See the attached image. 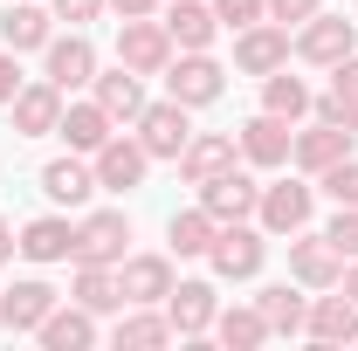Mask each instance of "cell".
Here are the masks:
<instances>
[{"mask_svg": "<svg viewBox=\"0 0 358 351\" xmlns=\"http://www.w3.org/2000/svg\"><path fill=\"white\" fill-rule=\"evenodd\" d=\"M103 7H117L124 21H138V14H159V0H103Z\"/></svg>", "mask_w": 358, "mask_h": 351, "instance_id": "60d3db41", "label": "cell"}, {"mask_svg": "<svg viewBox=\"0 0 358 351\" xmlns=\"http://www.w3.org/2000/svg\"><path fill=\"white\" fill-rule=\"evenodd\" d=\"M117 62L138 69V76H159L166 62H173V35H166V21H152V14H138L117 28Z\"/></svg>", "mask_w": 358, "mask_h": 351, "instance_id": "3957f363", "label": "cell"}, {"mask_svg": "<svg viewBox=\"0 0 358 351\" xmlns=\"http://www.w3.org/2000/svg\"><path fill=\"white\" fill-rule=\"evenodd\" d=\"M96 14H103V0H55V21H69V28H83Z\"/></svg>", "mask_w": 358, "mask_h": 351, "instance_id": "f35d334b", "label": "cell"}, {"mask_svg": "<svg viewBox=\"0 0 358 351\" xmlns=\"http://www.w3.org/2000/svg\"><path fill=\"white\" fill-rule=\"evenodd\" d=\"M55 303H62V296H55L48 282H35V275H28V282L0 289V324H7V331H35V324H42Z\"/></svg>", "mask_w": 358, "mask_h": 351, "instance_id": "44dd1931", "label": "cell"}, {"mask_svg": "<svg viewBox=\"0 0 358 351\" xmlns=\"http://www.w3.org/2000/svg\"><path fill=\"white\" fill-rule=\"evenodd\" d=\"M42 193L55 207H83L90 193H96V166H83V159H48L42 166Z\"/></svg>", "mask_w": 358, "mask_h": 351, "instance_id": "d4e9b609", "label": "cell"}, {"mask_svg": "<svg viewBox=\"0 0 358 351\" xmlns=\"http://www.w3.org/2000/svg\"><path fill=\"white\" fill-rule=\"evenodd\" d=\"M166 35H173L179 48H214L221 21H214L207 0H173V7H166Z\"/></svg>", "mask_w": 358, "mask_h": 351, "instance_id": "484cf974", "label": "cell"}, {"mask_svg": "<svg viewBox=\"0 0 358 351\" xmlns=\"http://www.w3.org/2000/svg\"><path fill=\"white\" fill-rule=\"evenodd\" d=\"M296 55L317 62V69H331V62L358 55V14L345 21V14H324V7H317L310 21H303V35H296Z\"/></svg>", "mask_w": 358, "mask_h": 351, "instance_id": "7a4b0ae2", "label": "cell"}, {"mask_svg": "<svg viewBox=\"0 0 358 351\" xmlns=\"http://www.w3.org/2000/svg\"><path fill=\"white\" fill-rule=\"evenodd\" d=\"M234 145H241V159H248V166H289V145H296V131H289V117H275V110H262V117H248V124H241V138H234Z\"/></svg>", "mask_w": 358, "mask_h": 351, "instance_id": "7c38bea8", "label": "cell"}, {"mask_svg": "<svg viewBox=\"0 0 358 351\" xmlns=\"http://www.w3.org/2000/svg\"><path fill=\"white\" fill-rule=\"evenodd\" d=\"M352 145H358V131H345V124H310V131H296L289 159L303 173H331L338 159H352Z\"/></svg>", "mask_w": 358, "mask_h": 351, "instance_id": "2e32d148", "label": "cell"}, {"mask_svg": "<svg viewBox=\"0 0 358 351\" xmlns=\"http://www.w3.org/2000/svg\"><path fill=\"white\" fill-rule=\"evenodd\" d=\"M207 7H214L221 28H255V21H268V0H207Z\"/></svg>", "mask_w": 358, "mask_h": 351, "instance_id": "d590c367", "label": "cell"}, {"mask_svg": "<svg viewBox=\"0 0 358 351\" xmlns=\"http://www.w3.org/2000/svg\"><path fill=\"white\" fill-rule=\"evenodd\" d=\"M262 255H268L262 227H248V220H221V227H214V248H207L214 275H227V282H248V275L262 268Z\"/></svg>", "mask_w": 358, "mask_h": 351, "instance_id": "6da1fadb", "label": "cell"}, {"mask_svg": "<svg viewBox=\"0 0 358 351\" xmlns=\"http://www.w3.org/2000/svg\"><path fill=\"white\" fill-rule=\"evenodd\" d=\"M90 166H96V186H103V193H131V186H145L152 152H145L138 138H103V145L90 152Z\"/></svg>", "mask_w": 358, "mask_h": 351, "instance_id": "52a82bcc", "label": "cell"}, {"mask_svg": "<svg viewBox=\"0 0 358 351\" xmlns=\"http://www.w3.org/2000/svg\"><path fill=\"white\" fill-rule=\"evenodd\" d=\"M310 200H317V186H303V179H275V186H262V200H255L262 234H296V227H310Z\"/></svg>", "mask_w": 358, "mask_h": 351, "instance_id": "5b68a950", "label": "cell"}, {"mask_svg": "<svg viewBox=\"0 0 358 351\" xmlns=\"http://www.w3.org/2000/svg\"><path fill=\"white\" fill-rule=\"evenodd\" d=\"M48 35H55V21H48L35 0H14V7L0 14V42L14 48V55H21V48H48Z\"/></svg>", "mask_w": 358, "mask_h": 351, "instance_id": "4316f807", "label": "cell"}, {"mask_svg": "<svg viewBox=\"0 0 358 351\" xmlns=\"http://www.w3.org/2000/svg\"><path fill=\"white\" fill-rule=\"evenodd\" d=\"M303 331H310L317 345H358V303L352 296H317L310 317H303Z\"/></svg>", "mask_w": 358, "mask_h": 351, "instance_id": "7402d4cb", "label": "cell"}, {"mask_svg": "<svg viewBox=\"0 0 358 351\" xmlns=\"http://www.w3.org/2000/svg\"><path fill=\"white\" fill-rule=\"evenodd\" d=\"M289 28L282 21H255V28H241V42H234V69L241 76H275L282 62H289Z\"/></svg>", "mask_w": 358, "mask_h": 351, "instance_id": "ba28073f", "label": "cell"}, {"mask_svg": "<svg viewBox=\"0 0 358 351\" xmlns=\"http://www.w3.org/2000/svg\"><path fill=\"white\" fill-rule=\"evenodd\" d=\"M117 351H159L166 338H173V317H152V303H138L131 317H117Z\"/></svg>", "mask_w": 358, "mask_h": 351, "instance_id": "4dcf8cb0", "label": "cell"}, {"mask_svg": "<svg viewBox=\"0 0 358 351\" xmlns=\"http://www.w3.org/2000/svg\"><path fill=\"white\" fill-rule=\"evenodd\" d=\"M69 296H76L83 310H96V317H103V310H124V289H117V275H110L103 262H76V282H69Z\"/></svg>", "mask_w": 358, "mask_h": 351, "instance_id": "f546056e", "label": "cell"}, {"mask_svg": "<svg viewBox=\"0 0 358 351\" xmlns=\"http://www.w3.org/2000/svg\"><path fill=\"white\" fill-rule=\"evenodd\" d=\"M21 83H28V76H21L14 48H0V103H14V96H21Z\"/></svg>", "mask_w": 358, "mask_h": 351, "instance_id": "ab89813d", "label": "cell"}, {"mask_svg": "<svg viewBox=\"0 0 358 351\" xmlns=\"http://www.w3.org/2000/svg\"><path fill=\"white\" fill-rule=\"evenodd\" d=\"M317 186H324L338 207H358V159H338L331 173H317Z\"/></svg>", "mask_w": 358, "mask_h": 351, "instance_id": "e575fe53", "label": "cell"}, {"mask_svg": "<svg viewBox=\"0 0 358 351\" xmlns=\"http://www.w3.org/2000/svg\"><path fill=\"white\" fill-rule=\"evenodd\" d=\"M262 110H275V117H303L310 110V89H303V76H289V69H275V76H262Z\"/></svg>", "mask_w": 358, "mask_h": 351, "instance_id": "d6a6232c", "label": "cell"}, {"mask_svg": "<svg viewBox=\"0 0 358 351\" xmlns=\"http://www.w3.org/2000/svg\"><path fill=\"white\" fill-rule=\"evenodd\" d=\"M317 117H324V124H345V131H358V55L331 62V89H324Z\"/></svg>", "mask_w": 358, "mask_h": 351, "instance_id": "cb8c5ba5", "label": "cell"}, {"mask_svg": "<svg viewBox=\"0 0 358 351\" xmlns=\"http://www.w3.org/2000/svg\"><path fill=\"white\" fill-rule=\"evenodd\" d=\"M214 227H221V220L207 214V207H186V214L166 220V241H173V255H207V248H214Z\"/></svg>", "mask_w": 358, "mask_h": 351, "instance_id": "1f68e13d", "label": "cell"}, {"mask_svg": "<svg viewBox=\"0 0 358 351\" xmlns=\"http://www.w3.org/2000/svg\"><path fill=\"white\" fill-rule=\"evenodd\" d=\"M166 96H179L186 110L214 103V96H221V62H214L207 48H186L179 62H166Z\"/></svg>", "mask_w": 358, "mask_h": 351, "instance_id": "8992f818", "label": "cell"}, {"mask_svg": "<svg viewBox=\"0 0 358 351\" xmlns=\"http://www.w3.org/2000/svg\"><path fill=\"white\" fill-rule=\"evenodd\" d=\"M14 241H21V255H28V262H69V255H76V227H69L62 214L28 220Z\"/></svg>", "mask_w": 358, "mask_h": 351, "instance_id": "ffe728a7", "label": "cell"}, {"mask_svg": "<svg viewBox=\"0 0 358 351\" xmlns=\"http://www.w3.org/2000/svg\"><path fill=\"white\" fill-rule=\"evenodd\" d=\"M324 241H331L345 262H358V207H338V220L324 227Z\"/></svg>", "mask_w": 358, "mask_h": 351, "instance_id": "8d00e7d4", "label": "cell"}, {"mask_svg": "<svg viewBox=\"0 0 358 351\" xmlns=\"http://www.w3.org/2000/svg\"><path fill=\"white\" fill-rule=\"evenodd\" d=\"M110 124H117V117H110V110L90 96V103H62V124H55V131L69 138V152H96L103 138H117Z\"/></svg>", "mask_w": 358, "mask_h": 351, "instance_id": "603a6c76", "label": "cell"}, {"mask_svg": "<svg viewBox=\"0 0 358 351\" xmlns=\"http://www.w3.org/2000/svg\"><path fill=\"white\" fill-rule=\"evenodd\" d=\"M262 324H268V338H296L303 331V317H310V296H296L289 282H275V289H262Z\"/></svg>", "mask_w": 358, "mask_h": 351, "instance_id": "83f0119b", "label": "cell"}, {"mask_svg": "<svg viewBox=\"0 0 358 351\" xmlns=\"http://www.w3.org/2000/svg\"><path fill=\"white\" fill-rule=\"evenodd\" d=\"M96 103L117 117V124H138V110H145V89H138V69H110V76H96Z\"/></svg>", "mask_w": 358, "mask_h": 351, "instance_id": "f1b7e54d", "label": "cell"}, {"mask_svg": "<svg viewBox=\"0 0 358 351\" xmlns=\"http://www.w3.org/2000/svg\"><path fill=\"white\" fill-rule=\"evenodd\" d=\"M317 7H324V0H268V21H282V28H289V21H310Z\"/></svg>", "mask_w": 358, "mask_h": 351, "instance_id": "74e56055", "label": "cell"}, {"mask_svg": "<svg viewBox=\"0 0 358 351\" xmlns=\"http://www.w3.org/2000/svg\"><path fill=\"white\" fill-rule=\"evenodd\" d=\"M14 248H21V241H14V227H7V220H0V262H7V255H14Z\"/></svg>", "mask_w": 358, "mask_h": 351, "instance_id": "7bdbcfd3", "label": "cell"}, {"mask_svg": "<svg viewBox=\"0 0 358 351\" xmlns=\"http://www.w3.org/2000/svg\"><path fill=\"white\" fill-rule=\"evenodd\" d=\"M35 338H42L48 351H83V345H96V310H83V303H55L42 317V324H35Z\"/></svg>", "mask_w": 358, "mask_h": 351, "instance_id": "d6986e66", "label": "cell"}, {"mask_svg": "<svg viewBox=\"0 0 358 351\" xmlns=\"http://www.w3.org/2000/svg\"><path fill=\"white\" fill-rule=\"evenodd\" d=\"M289 275H296L303 289H338L345 255H338L324 234H303V227H296V241H289Z\"/></svg>", "mask_w": 358, "mask_h": 351, "instance_id": "8fae6325", "label": "cell"}, {"mask_svg": "<svg viewBox=\"0 0 358 351\" xmlns=\"http://www.w3.org/2000/svg\"><path fill=\"white\" fill-rule=\"evenodd\" d=\"M7 110H14V138H48L62 124V89L48 83V76L42 83H21V96H14Z\"/></svg>", "mask_w": 358, "mask_h": 351, "instance_id": "4fadbf2b", "label": "cell"}, {"mask_svg": "<svg viewBox=\"0 0 358 351\" xmlns=\"http://www.w3.org/2000/svg\"><path fill=\"white\" fill-rule=\"evenodd\" d=\"M124 248H131V220L117 214V207H103V214H90L76 227V262H124Z\"/></svg>", "mask_w": 358, "mask_h": 351, "instance_id": "30bf717a", "label": "cell"}, {"mask_svg": "<svg viewBox=\"0 0 358 351\" xmlns=\"http://www.w3.org/2000/svg\"><path fill=\"white\" fill-rule=\"evenodd\" d=\"M214 338L227 351H255L268 338V324H262V310H214Z\"/></svg>", "mask_w": 358, "mask_h": 351, "instance_id": "836d02e7", "label": "cell"}, {"mask_svg": "<svg viewBox=\"0 0 358 351\" xmlns=\"http://www.w3.org/2000/svg\"><path fill=\"white\" fill-rule=\"evenodd\" d=\"M186 138H193V117H186V103H179V96L145 103V110H138V145H145L152 159H179V152H186Z\"/></svg>", "mask_w": 358, "mask_h": 351, "instance_id": "277c9868", "label": "cell"}, {"mask_svg": "<svg viewBox=\"0 0 358 351\" xmlns=\"http://www.w3.org/2000/svg\"><path fill=\"white\" fill-rule=\"evenodd\" d=\"M255 200H262V186L241 173V166H227L221 179L200 186V207H207L214 220H248V214H255Z\"/></svg>", "mask_w": 358, "mask_h": 351, "instance_id": "5bb4252c", "label": "cell"}, {"mask_svg": "<svg viewBox=\"0 0 358 351\" xmlns=\"http://www.w3.org/2000/svg\"><path fill=\"white\" fill-rule=\"evenodd\" d=\"M338 289H345V296H352V303H358V262L345 268V275H338Z\"/></svg>", "mask_w": 358, "mask_h": 351, "instance_id": "b9f144b4", "label": "cell"}, {"mask_svg": "<svg viewBox=\"0 0 358 351\" xmlns=\"http://www.w3.org/2000/svg\"><path fill=\"white\" fill-rule=\"evenodd\" d=\"M214 282H173L166 289V317H173L179 338H200V331H214Z\"/></svg>", "mask_w": 358, "mask_h": 351, "instance_id": "e0dca14e", "label": "cell"}, {"mask_svg": "<svg viewBox=\"0 0 358 351\" xmlns=\"http://www.w3.org/2000/svg\"><path fill=\"white\" fill-rule=\"evenodd\" d=\"M234 138L227 131H193L186 138V152H179V173H186V186H207V179H221L227 166H234Z\"/></svg>", "mask_w": 358, "mask_h": 351, "instance_id": "9a60e30c", "label": "cell"}, {"mask_svg": "<svg viewBox=\"0 0 358 351\" xmlns=\"http://www.w3.org/2000/svg\"><path fill=\"white\" fill-rule=\"evenodd\" d=\"M48 83L62 89V96H69V89H83V83H96V48H90V35L83 28H69V35H48Z\"/></svg>", "mask_w": 358, "mask_h": 351, "instance_id": "9c48e42d", "label": "cell"}, {"mask_svg": "<svg viewBox=\"0 0 358 351\" xmlns=\"http://www.w3.org/2000/svg\"><path fill=\"white\" fill-rule=\"evenodd\" d=\"M117 289H124V303H166V289H173V262H166V255H124Z\"/></svg>", "mask_w": 358, "mask_h": 351, "instance_id": "ac0fdd59", "label": "cell"}]
</instances>
